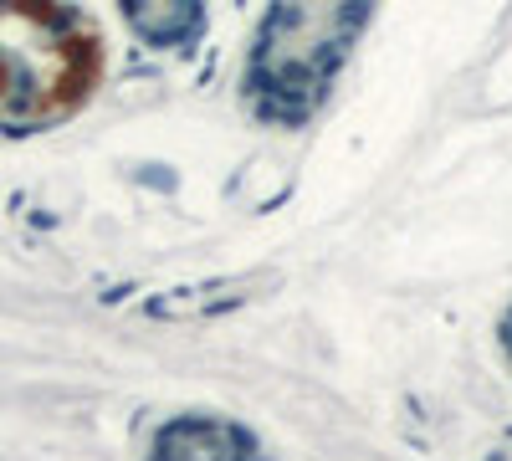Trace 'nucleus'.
Instances as JSON below:
<instances>
[{
  "instance_id": "nucleus-1",
  "label": "nucleus",
  "mask_w": 512,
  "mask_h": 461,
  "mask_svg": "<svg viewBox=\"0 0 512 461\" xmlns=\"http://www.w3.org/2000/svg\"><path fill=\"white\" fill-rule=\"evenodd\" d=\"M98 31L67 6H0V123L41 129L93 93Z\"/></svg>"
},
{
  "instance_id": "nucleus-2",
  "label": "nucleus",
  "mask_w": 512,
  "mask_h": 461,
  "mask_svg": "<svg viewBox=\"0 0 512 461\" xmlns=\"http://www.w3.org/2000/svg\"><path fill=\"white\" fill-rule=\"evenodd\" d=\"M364 21L369 11H354V6L272 11L262 26V41L251 52V72H246V88L256 108H262V118H277V123L308 118L328 88V77L338 72V62L349 57Z\"/></svg>"
},
{
  "instance_id": "nucleus-3",
  "label": "nucleus",
  "mask_w": 512,
  "mask_h": 461,
  "mask_svg": "<svg viewBox=\"0 0 512 461\" xmlns=\"http://www.w3.org/2000/svg\"><path fill=\"white\" fill-rule=\"evenodd\" d=\"M154 461H256V446L226 421H175L159 431Z\"/></svg>"
},
{
  "instance_id": "nucleus-4",
  "label": "nucleus",
  "mask_w": 512,
  "mask_h": 461,
  "mask_svg": "<svg viewBox=\"0 0 512 461\" xmlns=\"http://www.w3.org/2000/svg\"><path fill=\"white\" fill-rule=\"evenodd\" d=\"M128 21H134L149 41H190L200 31V11H190V6H169V11L134 6V11H128Z\"/></svg>"
},
{
  "instance_id": "nucleus-5",
  "label": "nucleus",
  "mask_w": 512,
  "mask_h": 461,
  "mask_svg": "<svg viewBox=\"0 0 512 461\" xmlns=\"http://www.w3.org/2000/svg\"><path fill=\"white\" fill-rule=\"evenodd\" d=\"M502 328H507V349H512V313H507V323H502Z\"/></svg>"
}]
</instances>
